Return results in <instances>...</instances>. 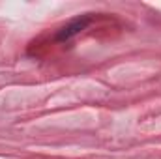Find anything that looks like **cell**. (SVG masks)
I'll return each instance as SVG.
<instances>
[{
  "instance_id": "cell-1",
  "label": "cell",
  "mask_w": 161,
  "mask_h": 159,
  "mask_svg": "<svg viewBox=\"0 0 161 159\" xmlns=\"http://www.w3.org/2000/svg\"><path fill=\"white\" fill-rule=\"evenodd\" d=\"M88 23H90V17H82V19H75V21H71L68 26H64V28L58 32L56 40H58V41H68V40H71L73 36H77L80 30H84V28L88 26Z\"/></svg>"
}]
</instances>
